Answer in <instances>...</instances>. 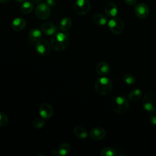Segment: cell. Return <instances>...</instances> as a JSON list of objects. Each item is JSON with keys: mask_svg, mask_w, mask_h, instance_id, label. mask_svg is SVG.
<instances>
[{"mask_svg": "<svg viewBox=\"0 0 156 156\" xmlns=\"http://www.w3.org/2000/svg\"><path fill=\"white\" fill-rule=\"evenodd\" d=\"M142 104L144 108L149 112L156 110V93L149 92L143 99Z\"/></svg>", "mask_w": 156, "mask_h": 156, "instance_id": "obj_4", "label": "cell"}, {"mask_svg": "<svg viewBox=\"0 0 156 156\" xmlns=\"http://www.w3.org/2000/svg\"><path fill=\"white\" fill-rule=\"evenodd\" d=\"M71 147L69 144L67 143H63L60 144L58 147V149H57L58 155L59 156L66 155L69 153V152L71 151Z\"/></svg>", "mask_w": 156, "mask_h": 156, "instance_id": "obj_16", "label": "cell"}, {"mask_svg": "<svg viewBox=\"0 0 156 156\" xmlns=\"http://www.w3.org/2000/svg\"><path fill=\"white\" fill-rule=\"evenodd\" d=\"M57 2V0H46V4L49 6H54Z\"/></svg>", "mask_w": 156, "mask_h": 156, "instance_id": "obj_28", "label": "cell"}, {"mask_svg": "<svg viewBox=\"0 0 156 156\" xmlns=\"http://www.w3.org/2000/svg\"><path fill=\"white\" fill-rule=\"evenodd\" d=\"M45 124V121L44 118H38L34 119L32 122V126L36 129H40L43 127Z\"/></svg>", "mask_w": 156, "mask_h": 156, "instance_id": "obj_25", "label": "cell"}, {"mask_svg": "<svg viewBox=\"0 0 156 156\" xmlns=\"http://www.w3.org/2000/svg\"><path fill=\"white\" fill-rule=\"evenodd\" d=\"M135 13L138 18L144 19L149 14V9L146 4L139 3L135 7Z\"/></svg>", "mask_w": 156, "mask_h": 156, "instance_id": "obj_9", "label": "cell"}, {"mask_svg": "<svg viewBox=\"0 0 156 156\" xmlns=\"http://www.w3.org/2000/svg\"><path fill=\"white\" fill-rule=\"evenodd\" d=\"M35 49L39 55L44 56L49 53L51 51V44L48 41L40 39L35 44Z\"/></svg>", "mask_w": 156, "mask_h": 156, "instance_id": "obj_8", "label": "cell"}, {"mask_svg": "<svg viewBox=\"0 0 156 156\" xmlns=\"http://www.w3.org/2000/svg\"><path fill=\"white\" fill-rule=\"evenodd\" d=\"M26 24V21L22 18H16L12 23V27L15 31H20L24 29Z\"/></svg>", "mask_w": 156, "mask_h": 156, "instance_id": "obj_14", "label": "cell"}, {"mask_svg": "<svg viewBox=\"0 0 156 156\" xmlns=\"http://www.w3.org/2000/svg\"><path fill=\"white\" fill-rule=\"evenodd\" d=\"M92 19H93V21L95 24L100 26H104L107 23V17L105 15L101 13H96L94 15Z\"/></svg>", "mask_w": 156, "mask_h": 156, "instance_id": "obj_17", "label": "cell"}, {"mask_svg": "<svg viewBox=\"0 0 156 156\" xmlns=\"http://www.w3.org/2000/svg\"><path fill=\"white\" fill-rule=\"evenodd\" d=\"M72 26V21L68 17L63 18L60 21V28L61 30L63 32L68 31Z\"/></svg>", "mask_w": 156, "mask_h": 156, "instance_id": "obj_19", "label": "cell"}, {"mask_svg": "<svg viewBox=\"0 0 156 156\" xmlns=\"http://www.w3.org/2000/svg\"><path fill=\"white\" fill-rule=\"evenodd\" d=\"M142 96V91L140 89H133L129 94V99L132 101L139 100Z\"/></svg>", "mask_w": 156, "mask_h": 156, "instance_id": "obj_21", "label": "cell"}, {"mask_svg": "<svg viewBox=\"0 0 156 156\" xmlns=\"http://www.w3.org/2000/svg\"><path fill=\"white\" fill-rule=\"evenodd\" d=\"M124 1L129 5H133L136 2V0H124Z\"/></svg>", "mask_w": 156, "mask_h": 156, "instance_id": "obj_29", "label": "cell"}, {"mask_svg": "<svg viewBox=\"0 0 156 156\" xmlns=\"http://www.w3.org/2000/svg\"><path fill=\"white\" fill-rule=\"evenodd\" d=\"M90 9V3L88 0H76L73 4V10L79 15L87 14Z\"/></svg>", "mask_w": 156, "mask_h": 156, "instance_id": "obj_5", "label": "cell"}, {"mask_svg": "<svg viewBox=\"0 0 156 156\" xmlns=\"http://www.w3.org/2000/svg\"><path fill=\"white\" fill-rule=\"evenodd\" d=\"M123 79H124V82L127 84L130 85H133L136 81L135 77L132 74H129V73H126L123 76Z\"/></svg>", "mask_w": 156, "mask_h": 156, "instance_id": "obj_24", "label": "cell"}, {"mask_svg": "<svg viewBox=\"0 0 156 156\" xmlns=\"http://www.w3.org/2000/svg\"><path fill=\"white\" fill-rule=\"evenodd\" d=\"M74 134L79 138L84 139L86 138L88 136V133L87 130L81 126H76L74 127L73 130Z\"/></svg>", "mask_w": 156, "mask_h": 156, "instance_id": "obj_18", "label": "cell"}, {"mask_svg": "<svg viewBox=\"0 0 156 156\" xmlns=\"http://www.w3.org/2000/svg\"><path fill=\"white\" fill-rule=\"evenodd\" d=\"M33 9V5L29 1H26L23 2L21 6V11L24 14L30 13Z\"/></svg>", "mask_w": 156, "mask_h": 156, "instance_id": "obj_22", "label": "cell"}, {"mask_svg": "<svg viewBox=\"0 0 156 156\" xmlns=\"http://www.w3.org/2000/svg\"><path fill=\"white\" fill-rule=\"evenodd\" d=\"M94 88L98 94L107 95L112 90V83L108 78L102 76L96 79L94 83Z\"/></svg>", "mask_w": 156, "mask_h": 156, "instance_id": "obj_2", "label": "cell"}, {"mask_svg": "<svg viewBox=\"0 0 156 156\" xmlns=\"http://www.w3.org/2000/svg\"><path fill=\"white\" fill-rule=\"evenodd\" d=\"M102 156H114L116 155V151L112 147H104L101 151Z\"/></svg>", "mask_w": 156, "mask_h": 156, "instance_id": "obj_23", "label": "cell"}, {"mask_svg": "<svg viewBox=\"0 0 156 156\" xmlns=\"http://www.w3.org/2000/svg\"><path fill=\"white\" fill-rule=\"evenodd\" d=\"M110 71V66L107 63L104 62L99 63L96 66V71L101 76H107L109 74Z\"/></svg>", "mask_w": 156, "mask_h": 156, "instance_id": "obj_13", "label": "cell"}, {"mask_svg": "<svg viewBox=\"0 0 156 156\" xmlns=\"http://www.w3.org/2000/svg\"><path fill=\"white\" fill-rule=\"evenodd\" d=\"M35 12L37 18L40 20H46L49 16L51 10L49 6L47 4L41 3L37 6Z\"/></svg>", "mask_w": 156, "mask_h": 156, "instance_id": "obj_7", "label": "cell"}, {"mask_svg": "<svg viewBox=\"0 0 156 156\" xmlns=\"http://www.w3.org/2000/svg\"><path fill=\"white\" fill-rule=\"evenodd\" d=\"M9 1V0H0V2L1 3H5V2H7Z\"/></svg>", "mask_w": 156, "mask_h": 156, "instance_id": "obj_31", "label": "cell"}, {"mask_svg": "<svg viewBox=\"0 0 156 156\" xmlns=\"http://www.w3.org/2000/svg\"><path fill=\"white\" fill-rule=\"evenodd\" d=\"M29 38L30 40L34 41H38L41 38V31L37 28H34L31 29L29 34Z\"/></svg>", "mask_w": 156, "mask_h": 156, "instance_id": "obj_20", "label": "cell"}, {"mask_svg": "<svg viewBox=\"0 0 156 156\" xmlns=\"http://www.w3.org/2000/svg\"><path fill=\"white\" fill-rule=\"evenodd\" d=\"M9 119L7 116L3 112H0V126L3 127L8 124Z\"/></svg>", "mask_w": 156, "mask_h": 156, "instance_id": "obj_26", "label": "cell"}, {"mask_svg": "<svg viewBox=\"0 0 156 156\" xmlns=\"http://www.w3.org/2000/svg\"><path fill=\"white\" fill-rule=\"evenodd\" d=\"M110 30L116 35L121 34L124 30V23L122 20L118 17L112 18L108 23Z\"/></svg>", "mask_w": 156, "mask_h": 156, "instance_id": "obj_6", "label": "cell"}, {"mask_svg": "<svg viewBox=\"0 0 156 156\" xmlns=\"http://www.w3.org/2000/svg\"><path fill=\"white\" fill-rule=\"evenodd\" d=\"M15 1L16 2H24L25 0H15Z\"/></svg>", "mask_w": 156, "mask_h": 156, "instance_id": "obj_32", "label": "cell"}, {"mask_svg": "<svg viewBox=\"0 0 156 156\" xmlns=\"http://www.w3.org/2000/svg\"><path fill=\"white\" fill-rule=\"evenodd\" d=\"M113 110L118 113L126 112L129 107L128 100L124 96H115L112 101Z\"/></svg>", "mask_w": 156, "mask_h": 156, "instance_id": "obj_3", "label": "cell"}, {"mask_svg": "<svg viewBox=\"0 0 156 156\" xmlns=\"http://www.w3.org/2000/svg\"><path fill=\"white\" fill-rule=\"evenodd\" d=\"M41 0H32V1L34 3H38V2H40Z\"/></svg>", "mask_w": 156, "mask_h": 156, "instance_id": "obj_30", "label": "cell"}, {"mask_svg": "<svg viewBox=\"0 0 156 156\" xmlns=\"http://www.w3.org/2000/svg\"><path fill=\"white\" fill-rule=\"evenodd\" d=\"M104 10L106 15L110 18L115 17L118 13L116 5L114 2H110L106 4Z\"/></svg>", "mask_w": 156, "mask_h": 156, "instance_id": "obj_12", "label": "cell"}, {"mask_svg": "<svg viewBox=\"0 0 156 156\" xmlns=\"http://www.w3.org/2000/svg\"><path fill=\"white\" fill-rule=\"evenodd\" d=\"M39 113L43 118L49 119L53 114V108L48 103H43L40 107Z\"/></svg>", "mask_w": 156, "mask_h": 156, "instance_id": "obj_10", "label": "cell"}, {"mask_svg": "<svg viewBox=\"0 0 156 156\" xmlns=\"http://www.w3.org/2000/svg\"><path fill=\"white\" fill-rule=\"evenodd\" d=\"M41 31L47 35H54L56 32V27L54 24L51 23H43L41 26Z\"/></svg>", "mask_w": 156, "mask_h": 156, "instance_id": "obj_15", "label": "cell"}, {"mask_svg": "<svg viewBox=\"0 0 156 156\" xmlns=\"http://www.w3.org/2000/svg\"><path fill=\"white\" fill-rule=\"evenodd\" d=\"M149 121L154 126L156 127V115L155 114H151L149 116Z\"/></svg>", "mask_w": 156, "mask_h": 156, "instance_id": "obj_27", "label": "cell"}, {"mask_svg": "<svg viewBox=\"0 0 156 156\" xmlns=\"http://www.w3.org/2000/svg\"><path fill=\"white\" fill-rule=\"evenodd\" d=\"M69 39L66 34L58 32L54 34L51 40V47L55 51H60L64 50L68 45Z\"/></svg>", "mask_w": 156, "mask_h": 156, "instance_id": "obj_1", "label": "cell"}, {"mask_svg": "<svg viewBox=\"0 0 156 156\" xmlns=\"http://www.w3.org/2000/svg\"><path fill=\"white\" fill-rule=\"evenodd\" d=\"M105 130L100 127H94L90 132V136L94 140H101L105 136Z\"/></svg>", "mask_w": 156, "mask_h": 156, "instance_id": "obj_11", "label": "cell"}]
</instances>
